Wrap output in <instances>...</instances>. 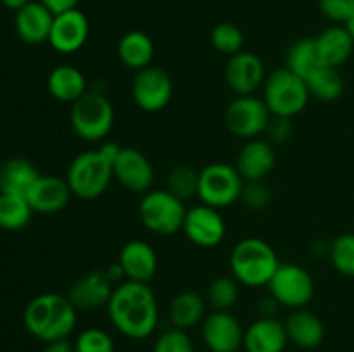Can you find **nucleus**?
Instances as JSON below:
<instances>
[{
	"mask_svg": "<svg viewBox=\"0 0 354 352\" xmlns=\"http://www.w3.org/2000/svg\"><path fill=\"white\" fill-rule=\"evenodd\" d=\"M106 309L113 326L131 340H145L158 328V299L149 283L131 280L118 283Z\"/></svg>",
	"mask_w": 354,
	"mask_h": 352,
	"instance_id": "obj_1",
	"label": "nucleus"
},
{
	"mask_svg": "<svg viewBox=\"0 0 354 352\" xmlns=\"http://www.w3.org/2000/svg\"><path fill=\"white\" fill-rule=\"evenodd\" d=\"M78 321V309L68 295L62 293H40L33 297L24 307L23 323L28 333L40 342L62 340L75 331Z\"/></svg>",
	"mask_w": 354,
	"mask_h": 352,
	"instance_id": "obj_2",
	"label": "nucleus"
},
{
	"mask_svg": "<svg viewBox=\"0 0 354 352\" xmlns=\"http://www.w3.org/2000/svg\"><path fill=\"white\" fill-rule=\"evenodd\" d=\"M279 266L275 248L261 238H242L230 252L232 276L251 289L268 285Z\"/></svg>",
	"mask_w": 354,
	"mask_h": 352,
	"instance_id": "obj_3",
	"label": "nucleus"
},
{
	"mask_svg": "<svg viewBox=\"0 0 354 352\" xmlns=\"http://www.w3.org/2000/svg\"><path fill=\"white\" fill-rule=\"evenodd\" d=\"M266 107L272 116L289 117L303 113L311 99L306 81L301 76L294 75L290 69L280 68L270 72L263 83V95Z\"/></svg>",
	"mask_w": 354,
	"mask_h": 352,
	"instance_id": "obj_4",
	"label": "nucleus"
},
{
	"mask_svg": "<svg viewBox=\"0 0 354 352\" xmlns=\"http://www.w3.org/2000/svg\"><path fill=\"white\" fill-rule=\"evenodd\" d=\"M113 179V164L100 154L99 148L76 155L66 175V182L73 195L83 200H92L102 195Z\"/></svg>",
	"mask_w": 354,
	"mask_h": 352,
	"instance_id": "obj_5",
	"label": "nucleus"
},
{
	"mask_svg": "<svg viewBox=\"0 0 354 352\" xmlns=\"http://www.w3.org/2000/svg\"><path fill=\"white\" fill-rule=\"evenodd\" d=\"M69 121L73 131L82 140L100 141L113 130L114 107L102 93L86 92L75 104H71Z\"/></svg>",
	"mask_w": 354,
	"mask_h": 352,
	"instance_id": "obj_6",
	"label": "nucleus"
},
{
	"mask_svg": "<svg viewBox=\"0 0 354 352\" xmlns=\"http://www.w3.org/2000/svg\"><path fill=\"white\" fill-rule=\"evenodd\" d=\"M187 207L183 200L168 190H149L142 195L138 204V216L142 224L151 233L171 237L183 226Z\"/></svg>",
	"mask_w": 354,
	"mask_h": 352,
	"instance_id": "obj_7",
	"label": "nucleus"
},
{
	"mask_svg": "<svg viewBox=\"0 0 354 352\" xmlns=\"http://www.w3.org/2000/svg\"><path fill=\"white\" fill-rule=\"evenodd\" d=\"M244 183L235 166L227 162H211L199 171L197 197L201 204L214 209H225L241 200Z\"/></svg>",
	"mask_w": 354,
	"mask_h": 352,
	"instance_id": "obj_8",
	"label": "nucleus"
},
{
	"mask_svg": "<svg viewBox=\"0 0 354 352\" xmlns=\"http://www.w3.org/2000/svg\"><path fill=\"white\" fill-rule=\"evenodd\" d=\"M270 295L287 309H303L315 297V280L299 264H280L268 282Z\"/></svg>",
	"mask_w": 354,
	"mask_h": 352,
	"instance_id": "obj_9",
	"label": "nucleus"
},
{
	"mask_svg": "<svg viewBox=\"0 0 354 352\" xmlns=\"http://www.w3.org/2000/svg\"><path fill=\"white\" fill-rule=\"evenodd\" d=\"M272 113L265 100L256 95H237L225 110V124L232 135L244 140L265 133Z\"/></svg>",
	"mask_w": 354,
	"mask_h": 352,
	"instance_id": "obj_10",
	"label": "nucleus"
},
{
	"mask_svg": "<svg viewBox=\"0 0 354 352\" xmlns=\"http://www.w3.org/2000/svg\"><path fill=\"white\" fill-rule=\"evenodd\" d=\"M131 97L138 109L145 113H159L168 106L173 97L171 76L165 69L152 64L135 71Z\"/></svg>",
	"mask_w": 354,
	"mask_h": 352,
	"instance_id": "obj_11",
	"label": "nucleus"
},
{
	"mask_svg": "<svg viewBox=\"0 0 354 352\" xmlns=\"http://www.w3.org/2000/svg\"><path fill=\"white\" fill-rule=\"evenodd\" d=\"M187 240L203 248H213L223 242L227 235V224L220 209L199 204L187 209L182 226Z\"/></svg>",
	"mask_w": 354,
	"mask_h": 352,
	"instance_id": "obj_12",
	"label": "nucleus"
},
{
	"mask_svg": "<svg viewBox=\"0 0 354 352\" xmlns=\"http://www.w3.org/2000/svg\"><path fill=\"white\" fill-rule=\"evenodd\" d=\"M244 326L230 311H213L201 323L203 342L211 352H237L244 349Z\"/></svg>",
	"mask_w": 354,
	"mask_h": 352,
	"instance_id": "obj_13",
	"label": "nucleus"
},
{
	"mask_svg": "<svg viewBox=\"0 0 354 352\" xmlns=\"http://www.w3.org/2000/svg\"><path fill=\"white\" fill-rule=\"evenodd\" d=\"M266 79L261 57L251 50H241L228 57L225 66V81L235 95H254Z\"/></svg>",
	"mask_w": 354,
	"mask_h": 352,
	"instance_id": "obj_14",
	"label": "nucleus"
},
{
	"mask_svg": "<svg viewBox=\"0 0 354 352\" xmlns=\"http://www.w3.org/2000/svg\"><path fill=\"white\" fill-rule=\"evenodd\" d=\"M113 176L130 192L145 193L154 182V168L144 152L135 147H123L113 162Z\"/></svg>",
	"mask_w": 354,
	"mask_h": 352,
	"instance_id": "obj_15",
	"label": "nucleus"
},
{
	"mask_svg": "<svg viewBox=\"0 0 354 352\" xmlns=\"http://www.w3.org/2000/svg\"><path fill=\"white\" fill-rule=\"evenodd\" d=\"M90 24L85 14L76 9L64 10L54 16L48 43L61 54H75L88 40Z\"/></svg>",
	"mask_w": 354,
	"mask_h": 352,
	"instance_id": "obj_16",
	"label": "nucleus"
},
{
	"mask_svg": "<svg viewBox=\"0 0 354 352\" xmlns=\"http://www.w3.org/2000/svg\"><path fill=\"white\" fill-rule=\"evenodd\" d=\"M275 162L277 154L272 141L258 137L245 140L234 166L244 182H263L273 171Z\"/></svg>",
	"mask_w": 354,
	"mask_h": 352,
	"instance_id": "obj_17",
	"label": "nucleus"
},
{
	"mask_svg": "<svg viewBox=\"0 0 354 352\" xmlns=\"http://www.w3.org/2000/svg\"><path fill=\"white\" fill-rule=\"evenodd\" d=\"M114 283L107 278L106 271L93 269L80 276L69 286L68 299L78 311H92L99 307H106L113 295Z\"/></svg>",
	"mask_w": 354,
	"mask_h": 352,
	"instance_id": "obj_18",
	"label": "nucleus"
},
{
	"mask_svg": "<svg viewBox=\"0 0 354 352\" xmlns=\"http://www.w3.org/2000/svg\"><path fill=\"white\" fill-rule=\"evenodd\" d=\"M118 262L127 280L149 283L158 273V254L145 240H130L121 247Z\"/></svg>",
	"mask_w": 354,
	"mask_h": 352,
	"instance_id": "obj_19",
	"label": "nucleus"
},
{
	"mask_svg": "<svg viewBox=\"0 0 354 352\" xmlns=\"http://www.w3.org/2000/svg\"><path fill=\"white\" fill-rule=\"evenodd\" d=\"M54 16L55 14L48 7H45L40 0L26 3L23 9L17 10L16 19H14L17 37L28 45L45 43L50 37Z\"/></svg>",
	"mask_w": 354,
	"mask_h": 352,
	"instance_id": "obj_20",
	"label": "nucleus"
},
{
	"mask_svg": "<svg viewBox=\"0 0 354 352\" xmlns=\"http://www.w3.org/2000/svg\"><path fill=\"white\" fill-rule=\"evenodd\" d=\"M287 344L286 324L275 316H259L244 331V349L248 352H283Z\"/></svg>",
	"mask_w": 354,
	"mask_h": 352,
	"instance_id": "obj_21",
	"label": "nucleus"
},
{
	"mask_svg": "<svg viewBox=\"0 0 354 352\" xmlns=\"http://www.w3.org/2000/svg\"><path fill=\"white\" fill-rule=\"evenodd\" d=\"M71 195L73 193L66 179L40 175V178L26 193V199L33 213L55 214L68 206Z\"/></svg>",
	"mask_w": 354,
	"mask_h": 352,
	"instance_id": "obj_22",
	"label": "nucleus"
},
{
	"mask_svg": "<svg viewBox=\"0 0 354 352\" xmlns=\"http://www.w3.org/2000/svg\"><path fill=\"white\" fill-rule=\"evenodd\" d=\"M286 324L287 337L289 342L296 347L311 351L322 345L325 338V324L320 317L315 313L308 311L306 307L303 309H294L283 321Z\"/></svg>",
	"mask_w": 354,
	"mask_h": 352,
	"instance_id": "obj_23",
	"label": "nucleus"
},
{
	"mask_svg": "<svg viewBox=\"0 0 354 352\" xmlns=\"http://www.w3.org/2000/svg\"><path fill=\"white\" fill-rule=\"evenodd\" d=\"M318 59L324 66L339 68L351 57L354 50V41L344 24L328 26L315 38Z\"/></svg>",
	"mask_w": 354,
	"mask_h": 352,
	"instance_id": "obj_24",
	"label": "nucleus"
},
{
	"mask_svg": "<svg viewBox=\"0 0 354 352\" xmlns=\"http://www.w3.org/2000/svg\"><path fill=\"white\" fill-rule=\"evenodd\" d=\"M47 88L55 100L64 104H75L88 92L85 75L71 64H61L52 69L47 78Z\"/></svg>",
	"mask_w": 354,
	"mask_h": 352,
	"instance_id": "obj_25",
	"label": "nucleus"
},
{
	"mask_svg": "<svg viewBox=\"0 0 354 352\" xmlns=\"http://www.w3.org/2000/svg\"><path fill=\"white\" fill-rule=\"evenodd\" d=\"M168 316L173 328L185 331L190 330L203 323L206 317V300L201 293L183 290V292L176 293L169 302Z\"/></svg>",
	"mask_w": 354,
	"mask_h": 352,
	"instance_id": "obj_26",
	"label": "nucleus"
},
{
	"mask_svg": "<svg viewBox=\"0 0 354 352\" xmlns=\"http://www.w3.org/2000/svg\"><path fill=\"white\" fill-rule=\"evenodd\" d=\"M118 57L127 68L140 71L154 59V41L144 31H128L118 41Z\"/></svg>",
	"mask_w": 354,
	"mask_h": 352,
	"instance_id": "obj_27",
	"label": "nucleus"
},
{
	"mask_svg": "<svg viewBox=\"0 0 354 352\" xmlns=\"http://www.w3.org/2000/svg\"><path fill=\"white\" fill-rule=\"evenodd\" d=\"M38 178L40 173L33 162L23 157H12L0 168V192L26 197Z\"/></svg>",
	"mask_w": 354,
	"mask_h": 352,
	"instance_id": "obj_28",
	"label": "nucleus"
},
{
	"mask_svg": "<svg viewBox=\"0 0 354 352\" xmlns=\"http://www.w3.org/2000/svg\"><path fill=\"white\" fill-rule=\"evenodd\" d=\"M304 81H306L310 97H315L322 102H334L341 99L346 88L339 68H330V66H320Z\"/></svg>",
	"mask_w": 354,
	"mask_h": 352,
	"instance_id": "obj_29",
	"label": "nucleus"
},
{
	"mask_svg": "<svg viewBox=\"0 0 354 352\" xmlns=\"http://www.w3.org/2000/svg\"><path fill=\"white\" fill-rule=\"evenodd\" d=\"M320 66L324 64L318 59L315 38H299L290 45L286 54V68L303 79H306Z\"/></svg>",
	"mask_w": 354,
	"mask_h": 352,
	"instance_id": "obj_30",
	"label": "nucleus"
},
{
	"mask_svg": "<svg viewBox=\"0 0 354 352\" xmlns=\"http://www.w3.org/2000/svg\"><path fill=\"white\" fill-rule=\"evenodd\" d=\"M31 214H33V209L26 197L0 192V228L2 230H21L30 223Z\"/></svg>",
	"mask_w": 354,
	"mask_h": 352,
	"instance_id": "obj_31",
	"label": "nucleus"
},
{
	"mask_svg": "<svg viewBox=\"0 0 354 352\" xmlns=\"http://www.w3.org/2000/svg\"><path fill=\"white\" fill-rule=\"evenodd\" d=\"M239 285L234 276H218L207 286V304L214 311H230L241 295Z\"/></svg>",
	"mask_w": 354,
	"mask_h": 352,
	"instance_id": "obj_32",
	"label": "nucleus"
},
{
	"mask_svg": "<svg viewBox=\"0 0 354 352\" xmlns=\"http://www.w3.org/2000/svg\"><path fill=\"white\" fill-rule=\"evenodd\" d=\"M197 188H199V171L185 164L175 166L169 171L166 190L171 192L175 197H178L180 200L185 202L192 197H197Z\"/></svg>",
	"mask_w": 354,
	"mask_h": 352,
	"instance_id": "obj_33",
	"label": "nucleus"
},
{
	"mask_svg": "<svg viewBox=\"0 0 354 352\" xmlns=\"http://www.w3.org/2000/svg\"><path fill=\"white\" fill-rule=\"evenodd\" d=\"M328 255L335 271L354 278V233H341L332 240Z\"/></svg>",
	"mask_w": 354,
	"mask_h": 352,
	"instance_id": "obj_34",
	"label": "nucleus"
},
{
	"mask_svg": "<svg viewBox=\"0 0 354 352\" xmlns=\"http://www.w3.org/2000/svg\"><path fill=\"white\" fill-rule=\"evenodd\" d=\"M211 45L220 54L232 55L244 50V33L234 23H220L211 31Z\"/></svg>",
	"mask_w": 354,
	"mask_h": 352,
	"instance_id": "obj_35",
	"label": "nucleus"
},
{
	"mask_svg": "<svg viewBox=\"0 0 354 352\" xmlns=\"http://www.w3.org/2000/svg\"><path fill=\"white\" fill-rule=\"evenodd\" d=\"M75 344V352H116L114 340L102 328H85L78 333Z\"/></svg>",
	"mask_w": 354,
	"mask_h": 352,
	"instance_id": "obj_36",
	"label": "nucleus"
},
{
	"mask_svg": "<svg viewBox=\"0 0 354 352\" xmlns=\"http://www.w3.org/2000/svg\"><path fill=\"white\" fill-rule=\"evenodd\" d=\"M152 352H196V347L185 330L171 326L156 338Z\"/></svg>",
	"mask_w": 354,
	"mask_h": 352,
	"instance_id": "obj_37",
	"label": "nucleus"
},
{
	"mask_svg": "<svg viewBox=\"0 0 354 352\" xmlns=\"http://www.w3.org/2000/svg\"><path fill=\"white\" fill-rule=\"evenodd\" d=\"M241 200L252 211H263L272 202V192L263 182H245Z\"/></svg>",
	"mask_w": 354,
	"mask_h": 352,
	"instance_id": "obj_38",
	"label": "nucleus"
},
{
	"mask_svg": "<svg viewBox=\"0 0 354 352\" xmlns=\"http://www.w3.org/2000/svg\"><path fill=\"white\" fill-rule=\"evenodd\" d=\"M322 14L334 23L346 24L354 14V0H318Z\"/></svg>",
	"mask_w": 354,
	"mask_h": 352,
	"instance_id": "obj_39",
	"label": "nucleus"
},
{
	"mask_svg": "<svg viewBox=\"0 0 354 352\" xmlns=\"http://www.w3.org/2000/svg\"><path fill=\"white\" fill-rule=\"evenodd\" d=\"M265 133H268V140L272 144H283L292 137V123H290L289 117L272 116Z\"/></svg>",
	"mask_w": 354,
	"mask_h": 352,
	"instance_id": "obj_40",
	"label": "nucleus"
},
{
	"mask_svg": "<svg viewBox=\"0 0 354 352\" xmlns=\"http://www.w3.org/2000/svg\"><path fill=\"white\" fill-rule=\"evenodd\" d=\"M40 2L44 3L45 7H48L54 14H59L69 9H76L80 0H40Z\"/></svg>",
	"mask_w": 354,
	"mask_h": 352,
	"instance_id": "obj_41",
	"label": "nucleus"
},
{
	"mask_svg": "<svg viewBox=\"0 0 354 352\" xmlns=\"http://www.w3.org/2000/svg\"><path fill=\"white\" fill-rule=\"evenodd\" d=\"M41 352H75V344L68 340V338H62V340H54L47 342Z\"/></svg>",
	"mask_w": 354,
	"mask_h": 352,
	"instance_id": "obj_42",
	"label": "nucleus"
},
{
	"mask_svg": "<svg viewBox=\"0 0 354 352\" xmlns=\"http://www.w3.org/2000/svg\"><path fill=\"white\" fill-rule=\"evenodd\" d=\"M0 2H2L3 7H7V9H10V10H16L17 12V10L23 9L26 3H30L31 0H0Z\"/></svg>",
	"mask_w": 354,
	"mask_h": 352,
	"instance_id": "obj_43",
	"label": "nucleus"
},
{
	"mask_svg": "<svg viewBox=\"0 0 354 352\" xmlns=\"http://www.w3.org/2000/svg\"><path fill=\"white\" fill-rule=\"evenodd\" d=\"M344 28H346V30H348V33L351 35V38H353V41H354V14H353L351 17H349L348 21H346Z\"/></svg>",
	"mask_w": 354,
	"mask_h": 352,
	"instance_id": "obj_44",
	"label": "nucleus"
},
{
	"mask_svg": "<svg viewBox=\"0 0 354 352\" xmlns=\"http://www.w3.org/2000/svg\"><path fill=\"white\" fill-rule=\"evenodd\" d=\"M237 352H248V351H245V349H241V351H237Z\"/></svg>",
	"mask_w": 354,
	"mask_h": 352,
	"instance_id": "obj_45",
	"label": "nucleus"
}]
</instances>
